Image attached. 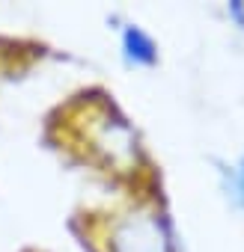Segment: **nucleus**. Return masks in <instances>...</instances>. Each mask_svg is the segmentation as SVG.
I'll use <instances>...</instances> for the list:
<instances>
[{
  "instance_id": "1",
  "label": "nucleus",
  "mask_w": 244,
  "mask_h": 252,
  "mask_svg": "<svg viewBox=\"0 0 244 252\" xmlns=\"http://www.w3.org/2000/svg\"><path fill=\"white\" fill-rule=\"evenodd\" d=\"M122 42H125V51H128V57L134 60V63H155V45H152V39L143 33V30H137V27H128L125 30V36H122Z\"/></svg>"
},
{
  "instance_id": "2",
  "label": "nucleus",
  "mask_w": 244,
  "mask_h": 252,
  "mask_svg": "<svg viewBox=\"0 0 244 252\" xmlns=\"http://www.w3.org/2000/svg\"><path fill=\"white\" fill-rule=\"evenodd\" d=\"M235 196H238V202L244 205V160H241V166H238V172H235Z\"/></svg>"
},
{
  "instance_id": "3",
  "label": "nucleus",
  "mask_w": 244,
  "mask_h": 252,
  "mask_svg": "<svg viewBox=\"0 0 244 252\" xmlns=\"http://www.w3.org/2000/svg\"><path fill=\"white\" fill-rule=\"evenodd\" d=\"M229 15L244 27V3H229Z\"/></svg>"
}]
</instances>
